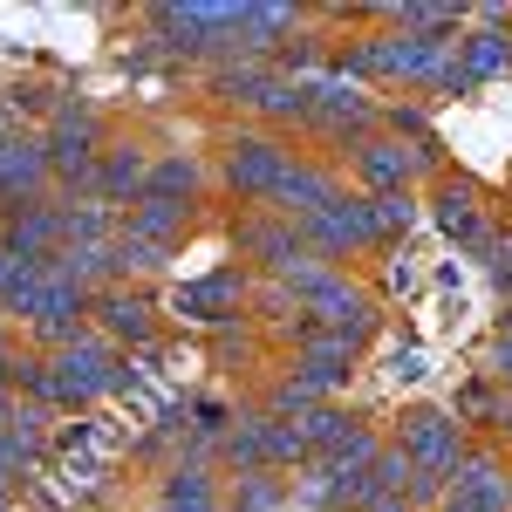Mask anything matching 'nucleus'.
<instances>
[{"label":"nucleus","mask_w":512,"mask_h":512,"mask_svg":"<svg viewBox=\"0 0 512 512\" xmlns=\"http://www.w3.org/2000/svg\"><path fill=\"white\" fill-rule=\"evenodd\" d=\"M506 403H512V396L499 390V383H492L485 369H478L472 383L458 390V403H451V417H458L465 431H499V417H506Z\"/></svg>","instance_id":"obj_27"},{"label":"nucleus","mask_w":512,"mask_h":512,"mask_svg":"<svg viewBox=\"0 0 512 512\" xmlns=\"http://www.w3.org/2000/svg\"><path fill=\"white\" fill-rule=\"evenodd\" d=\"M41 451H48V410H41V403H21V410L0 424V478L28 485L35 465H41Z\"/></svg>","instance_id":"obj_20"},{"label":"nucleus","mask_w":512,"mask_h":512,"mask_svg":"<svg viewBox=\"0 0 512 512\" xmlns=\"http://www.w3.org/2000/svg\"><path fill=\"white\" fill-rule=\"evenodd\" d=\"M151 164H158V151H151L144 137L117 130V137H110V151H103V164H96V192H89V198H103V205L130 212L137 198L151 192Z\"/></svg>","instance_id":"obj_15"},{"label":"nucleus","mask_w":512,"mask_h":512,"mask_svg":"<svg viewBox=\"0 0 512 512\" xmlns=\"http://www.w3.org/2000/svg\"><path fill=\"white\" fill-rule=\"evenodd\" d=\"M301 28H308V7H287V0H246V7H239V55H246V62H274Z\"/></svg>","instance_id":"obj_17"},{"label":"nucleus","mask_w":512,"mask_h":512,"mask_svg":"<svg viewBox=\"0 0 512 512\" xmlns=\"http://www.w3.org/2000/svg\"><path fill=\"white\" fill-rule=\"evenodd\" d=\"M492 280H499V294H506V308H512V226H506V246H499V260H492Z\"/></svg>","instance_id":"obj_32"},{"label":"nucleus","mask_w":512,"mask_h":512,"mask_svg":"<svg viewBox=\"0 0 512 512\" xmlns=\"http://www.w3.org/2000/svg\"><path fill=\"white\" fill-rule=\"evenodd\" d=\"M158 512H226V472L198 458L158 472Z\"/></svg>","instance_id":"obj_19"},{"label":"nucleus","mask_w":512,"mask_h":512,"mask_svg":"<svg viewBox=\"0 0 512 512\" xmlns=\"http://www.w3.org/2000/svg\"><path fill=\"white\" fill-rule=\"evenodd\" d=\"M301 239H308V253H321L328 267H355V260L383 253V239H376V219H369V198H362V192L335 198L328 212H315V219L301 226Z\"/></svg>","instance_id":"obj_6"},{"label":"nucleus","mask_w":512,"mask_h":512,"mask_svg":"<svg viewBox=\"0 0 512 512\" xmlns=\"http://www.w3.org/2000/svg\"><path fill=\"white\" fill-rule=\"evenodd\" d=\"M349 178L362 198H383V192H424V164H417V144H403L390 130H376V137H362L349 158Z\"/></svg>","instance_id":"obj_7"},{"label":"nucleus","mask_w":512,"mask_h":512,"mask_svg":"<svg viewBox=\"0 0 512 512\" xmlns=\"http://www.w3.org/2000/svg\"><path fill=\"white\" fill-rule=\"evenodd\" d=\"M390 444L417 465V472H431V478H451L458 465H465V451H472V431L451 417V410H437V403H417V410H403L396 417V431Z\"/></svg>","instance_id":"obj_5"},{"label":"nucleus","mask_w":512,"mask_h":512,"mask_svg":"<svg viewBox=\"0 0 512 512\" xmlns=\"http://www.w3.org/2000/svg\"><path fill=\"white\" fill-rule=\"evenodd\" d=\"M89 328L130 355V349H151L164 335V315H158V301H151L144 287H103L96 308H89Z\"/></svg>","instance_id":"obj_10"},{"label":"nucleus","mask_w":512,"mask_h":512,"mask_svg":"<svg viewBox=\"0 0 512 512\" xmlns=\"http://www.w3.org/2000/svg\"><path fill=\"white\" fill-rule=\"evenodd\" d=\"M301 308H308V321L315 328H328V335H349V342H376V328H383V301L355 280V267H335V274H321L308 294H301Z\"/></svg>","instance_id":"obj_4"},{"label":"nucleus","mask_w":512,"mask_h":512,"mask_svg":"<svg viewBox=\"0 0 512 512\" xmlns=\"http://www.w3.org/2000/svg\"><path fill=\"white\" fill-rule=\"evenodd\" d=\"M492 444H499V451H512V403H506V417H499V431H492Z\"/></svg>","instance_id":"obj_33"},{"label":"nucleus","mask_w":512,"mask_h":512,"mask_svg":"<svg viewBox=\"0 0 512 512\" xmlns=\"http://www.w3.org/2000/svg\"><path fill=\"white\" fill-rule=\"evenodd\" d=\"M335 198H349V178H342V164L335 158H294V171L280 178V192H274V205L267 212H280V219H294V226H308L315 212H328Z\"/></svg>","instance_id":"obj_13"},{"label":"nucleus","mask_w":512,"mask_h":512,"mask_svg":"<svg viewBox=\"0 0 512 512\" xmlns=\"http://www.w3.org/2000/svg\"><path fill=\"white\" fill-rule=\"evenodd\" d=\"M499 335H512V308H506V321H499Z\"/></svg>","instance_id":"obj_38"},{"label":"nucleus","mask_w":512,"mask_h":512,"mask_svg":"<svg viewBox=\"0 0 512 512\" xmlns=\"http://www.w3.org/2000/svg\"><path fill=\"white\" fill-rule=\"evenodd\" d=\"M458 62H465V76H472V89L478 82H499V76H512V28H465L458 35Z\"/></svg>","instance_id":"obj_24"},{"label":"nucleus","mask_w":512,"mask_h":512,"mask_svg":"<svg viewBox=\"0 0 512 512\" xmlns=\"http://www.w3.org/2000/svg\"><path fill=\"white\" fill-rule=\"evenodd\" d=\"M14 267H21V260H14V253L0 246V294H7V280H14Z\"/></svg>","instance_id":"obj_34"},{"label":"nucleus","mask_w":512,"mask_h":512,"mask_svg":"<svg viewBox=\"0 0 512 512\" xmlns=\"http://www.w3.org/2000/svg\"><path fill=\"white\" fill-rule=\"evenodd\" d=\"M233 253L246 274H280L287 260H301L308 253V239L294 219H280V212H239L233 219Z\"/></svg>","instance_id":"obj_12"},{"label":"nucleus","mask_w":512,"mask_h":512,"mask_svg":"<svg viewBox=\"0 0 512 512\" xmlns=\"http://www.w3.org/2000/svg\"><path fill=\"white\" fill-rule=\"evenodd\" d=\"M287 369L321 396V403H335V396L355 383V369H362V342L349 335H328V328H308L294 349H287Z\"/></svg>","instance_id":"obj_8"},{"label":"nucleus","mask_w":512,"mask_h":512,"mask_svg":"<svg viewBox=\"0 0 512 512\" xmlns=\"http://www.w3.org/2000/svg\"><path fill=\"white\" fill-rule=\"evenodd\" d=\"M246 301H253V274L246 267H212V274L178 287V315L198 321V328H239Z\"/></svg>","instance_id":"obj_11"},{"label":"nucleus","mask_w":512,"mask_h":512,"mask_svg":"<svg viewBox=\"0 0 512 512\" xmlns=\"http://www.w3.org/2000/svg\"><path fill=\"white\" fill-rule=\"evenodd\" d=\"M212 192H219V178H212V151H158V164H151V192H144V198L205 205Z\"/></svg>","instance_id":"obj_18"},{"label":"nucleus","mask_w":512,"mask_h":512,"mask_svg":"<svg viewBox=\"0 0 512 512\" xmlns=\"http://www.w3.org/2000/svg\"><path fill=\"white\" fill-rule=\"evenodd\" d=\"M294 137L280 130H260V123H233L219 144H212V178H219V198H233L239 212H267L280 192V178L294 171Z\"/></svg>","instance_id":"obj_1"},{"label":"nucleus","mask_w":512,"mask_h":512,"mask_svg":"<svg viewBox=\"0 0 512 512\" xmlns=\"http://www.w3.org/2000/svg\"><path fill=\"white\" fill-rule=\"evenodd\" d=\"M485 376H492V383L512 396V335H499V342L485 349Z\"/></svg>","instance_id":"obj_31"},{"label":"nucleus","mask_w":512,"mask_h":512,"mask_svg":"<svg viewBox=\"0 0 512 512\" xmlns=\"http://www.w3.org/2000/svg\"><path fill=\"white\" fill-rule=\"evenodd\" d=\"M62 239H69L62 233V192L35 198V205H21V212L0 219V246H7L14 260H41V267H48V260L62 253Z\"/></svg>","instance_id":"obj_16"},{"label":"nucleus","mask_w":512,"mask_h":512,"mask_svg":"<svg viewBox=\"0 0 512 512\" xmlns=\"http://www.w3.org/2000/svg\"><path fill=\"white\" fill-rule=\"evenodd\" d=\"M212 355H219V369H260V362L274 355V342H267L253 321H239V328H219V335H212Z\"/></svg>","instance_id":"obj_29"},{"label":"nucleus","mask_w":512,"mask_h":512,"mask_svg":"<svg viewBox=\"0 0 512 512\" xmlns=\"http://www.w3.org/2000/svg\"><path fill=\"white\" fill-rule=\"evenodd\" d=\"M35 198H55V171H48V144L35 130H0V219L35 205Z\"/></svg>","instance_id":"obj_9"},{"label":"nucleus","mask_w":512,"mask_h":512,"mask_svg":"<svg viewBox=\"0 0 512 512\" xmlns=\"http://www.w3.org/2000/svg\"><path fill=\"white\" fill-rule=\"evenodd\" d=\"M62 246H110L123 233V212L103 198H62Z\"/></svg>","instance_id":"obj_25"},{"label":"nucleus","mask_w":512,"mask_h":512,"mask_svg":"<svg viewBox=\"0 0 512 512\" xmlns=\"http://www.w3.org/2000/svg\"><path fill=\"white\" fill-rule=\"evenodd\" d=\"M123 233H144V239H158V246H178V253H185V239L198 233V205H171V198H137V205L123 212Z\"/></svg>","instance_id":"obj_21"},{"label":"nucleus","mask_w":512,"mask_h":512,"mask_svg":"<svg viewBox=\"0 0 512 512\" xmlns=\"http://www.w3.org/2000/svg\"><path fill=\"white\" fill-rule=\"evenodd\" d=\"M14 492H21V485H14V478H0V512H14Z\"/></svg>","instance_id":"obj_35"},{"label":"nucleus","mask_w":512,"mask_h":512,"mask_svg":"<svg viewBox=\"0 0 512 512\" xmlns=\"http://www.w3.org/2000/svg\"><path fill=\"white\" fill-rule=\"evenodd\" d=\"M171 260H178V246H158V239H144V233L110 239V274H117V287H151L158 274H171Z\"/></svg>","instance_id":"obj_22"},{"label":"nucleus","mask_w":512,"mask_h":512,"mask_svg":"<svg viewBox=\"0 0 512 512\" xmlns=\"http://www.w3.org/2000/svg\"><path fill=\"white\" fill-rule=\"evenodd\" d=\"M369 478H376V492H403V499H410V485H417V465H410L396 444H383V458L369 465Z\"/></svg>","instance_id":"obj_30"},{"label":"nucleus","mask_w":512,"mask_h":512,"mask_svg":"<svg viewBox=\"0 0 512 512\" xmlns=\"http://www.w3.org/2000/svg\"><path fill=\"white\" fill-rule=\"evenodd\" d=\"M362 431V417L355 410H342V403H315L308 417H301V437H308V458H335L349 437Z\"/></svg>","instance_id":"obj_26"},{"label":"nucleus","mask_w":512,"mask_h":512,"mask_svg":"<svg viewBox=\"0 0 512 512\" xmlns=\"http://www.w3.org/2000/svg\"><path fill=\"white\" fill-rule=\"evenodd\" d=\"M451 499L465 512H512V458L485 437L465 451V465L451 472Z\"/></svg>","instance_id":"obj_14"},{"label":"nucleus","mask_w":512,"mask_h":512,"mask_svg":"<svg viewBox=\"0 0 512 512\" xmlns=\"http://www.w3.org/2000/svg\"><path fill=\"white\" fill-rule=\"evenodd\" d=\"M437 512H465V506H458V499H444V506H437Z\"/></svg>","instance_id":"obj_37"},{"label":"nucleus","mask_w":512,"mask_h":512,"mask_svg":"<svg viewBox=\"0 0 512 512\" xmlns=\"http://www.w3.org/2000/svg\"><path fill=\"white\" fill-rule=\"evenodd\" d=\"M123 390H137L130 355L89 328V335H76L69 349L48 355V390H41V410H48V417H55V410H89V403L123 396Z\"/></svg>","instance_id":"obj_2"},{"label":"nucleus","mask_w":512,"mask_h":512,"mask_svg":"<svg viewBox=\"0 0 512 512\" xmlns=\"http://www.w3.org/2000/svg\"><path fill=\"white\" fill-rule=\"evenodd\" d=\"M226 512H294V472H226Z\"/></svg>","instance_id":"obj_23"},{"label":"nucleus","mask_w":512,"mask_h":512,"mask_svg":"<svg viewBox=\"0 0 512 512\" xmlns=\"http://www.w3.org/2000/svg\"><path fill=\"white\" fill-rule=\"evenodd\" d=\"M369 219H376V239L396 246V239L417 233V219H424V192H383V198H369Z\"/></svg>","instance_id":"obj_28"},{"label":"nucleus","mask_w":512,"mask_h":512,"mask_svg":"<svg viewBox=\"0 0 512 512\" xmlns=\"http://www.w3.org/2000/svg\"><path fill=\"white\" fill-rule=\"evenodd\" d=\"M0 349H14V335H7V315H0Z\"/></svg>","instance_id":"obj_36"},{"label":"nucleus","mask_w":512,"mask_h":512,"mask_svg":"<svg viewBox=\"0 0 512 512\" xmlns=\"http://www.w3.org/2000/svg\"><path fill=\"white\" fill-rule=\"evenodd\" d=\"M110 117L89 103V96H62L55 110H48V130H41V144H48V171H55V192L62 198H89L96 192V164L110 151Z\"/></svg>","instance_id":"obj_3"}]
</instances>
